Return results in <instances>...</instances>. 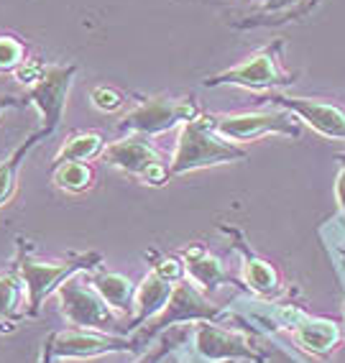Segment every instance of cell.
Listing matches in <instances>:
<instances>
[{
    "label": "cell",
    "instance_id": "6da1fadb",
    "mask_svg": "<svg viewBox=\"0 0 345 363\" xmlns=\"http://www.w3.org/2000/svg\"><path fill=\"white\" fill-rule=\"evenodd\" d=\"M103 261L100 253H79V256H69L64 261H36L31 256V246L28 240L16 238V269H18L21 279L26 284L28 292V318H39L41 307H44L46 297H52L59 286L69 281L74 274L95 269Z\"/></svg>",
    "mask_w": 345,
    "mask_h": 363
},
{
    "label": "cell",
    "instance_id": "7a4b0ae2",
    "mask_svg": "<svg viewBox=\"0 0 345 363\" xmlns=\"http://www.w3.org/2000/svg\"><path fill=\"white\" fill-rule=\"evenodd\" d=\"M243 151L230 146V143L220 141L215 136V128H213V118H195L184 123L182 133H179V141H176L174 159H171L169 177L174 174H187V172H195V169L205 167H215V164L235 162V159H243Z\"/></svg>",
    "mask_w": 345,
    "mask_h": 363
},
{
    "label": "cell",
    "instance_id": "3957f363",
    "mask_svg": "<svg viewBox=\"0 0 345 363\" xmlns=\"http://www.w3.org/2000/svg\"><path fill=\"white\" fill-rule=\"evenodd\" d=\"M136 340L108 335L103 330H85V328H69V330H54L44 340L39 363H54L64 358H95L105 353H123L133 350Z\"/></svg>",
    "mask_w": 345,
    "mask_h": 363
},
{
    "label": "cell",
    "instance_id": "277c9868",
    "mask_svg": "<svg viewBox=\"0 0 345 363\" xmlns=\"http://www.w3.org/2000/svg\"><path fill=\"white\" fill-rule=\"evenodd\" d=\"M59 307L67 323L72 328H85V330H108L115 328V318H113L111 307L95 292V286H85L79 281L69 279L57 289Z\"/></svg>",
    "mask_w": 345,
    "mask_h": 363
},
{
    "label": "cell",
    "instance_id": "5b68a950",
    "mask_svg": "<svg viewBox=\"0 0 345 363\" xmlns=\"http://www.w3.org/2000/svg\"><path fill=\"white\" fill-rule=\"evenodd\" d=\"M103 156L111 167L120 169V172H125L130 177H138L146 184H157L159 187L169 177V169L164 167L159 154L144 138H123V141L111 143L103 151Z\"/></svg>",
    "mask_w": 345,
    "mask_h": 363
},
{
    "label": "cell",
    "instance_id": "8992f818",
    "mask_svg": "<svg viewBox=\"0 0 345 363\" xmlns=\"http://www.w3.org/2000/svg\"><path fill=\"white\" fill-rule=\"evenodd\" d=\"M74 77V67H46L44 74L33 84L26 87V103H33L41 111L44 128L39 130L41 136L54 133V128L62 121L64 100L69 92V84Z\"/></svg>",
    "mask_w": 345,
    "mask_h": 363
},
{
    "label": "cell",
    "instance_id": "52a82bcc",
    "mask_svg": "<svg viewBox=\"0 0 345 363\" xmlns=\"http://www.w3.org/2000/svg\"><path fill=\"white\" fill-rule=\"evenodd\" d=\"M197 118V105L189 100H169V98H151L141 103L136 111H130L123 118L120 128L136 130V133H162L176 123H189Z\"/></svg>",
    "mask_w": 345,
    "mask_h": 363
},
{
    "label": "cell",
    "instance_id": "ba28073f",
    "mask_svg": "<svg viewBox=\"0 0 345 363\" xmlns=\"http://www.w3.org/2000/svg\"><path fill=\"white\" fill-rule=\"evenodd\" d=\"M217 318H220V307L210 305L195 286L189 284V281H184V284L174 286V292H171L166 307H164L154 320H149V328H146V333L138 337V340H146V337L157 335V333L166 330V328L174 323H187V320H217Z\"/></svg>",
    "mask_w": 345,
    "mask_h": 363
},
{
    "label": "cell",
    "instance_id": "9c48e42d",
    "mask_svg": "<svg viewBox=\"0 0 345 363\" xmlns=\"http://www.w3.org/2000/svg\"><path fill=\"white\" fill-rule=\"evenodd\" d=\"M213 128L215 133L233 141H248V138H259L264 133H289L297 136V128L292 121L284 116H271V113H246V116H222L213 118Z\"/></svg>",
    "mask_w": 345,
    "mask_h": 363
},
{
    "label": "cell",
    "instance_id": "30bf717a",
    "mask_svg": "<svg viewBox=\"0 0 345 363\" xmlns=\"http://www.w3.org/2000/svg\"><path fill=\"white\" fill-rule=\"evenodd\" d=\"M195 345L202 356L210 358V361H225V358H241V356L261 361V356L246 343V340L230 335V333L220 330V328H215V325H210V323L197 325Z\"/></svg>",
    "mask_w": 345,
    "mask_h": 363
},
{
    "label": "cell",
    "instance_id": "8fae6325",
    "mask_svg": "<svg viewBox=\"0 0 345 363\" xmlns=\"http://www.w3.org/2000/svg\"><path fill=\"white\" fill-rule=\"evenodd\" d=\"M28 292L21 279L16 264L6 272H0V333H13L16 325L26 315Z\"/></svg>",
    "mask_w": 345,
    "mask_h": 363
},
{
    "label": "cell",
    "instance_id": "7c38bea8",
    "mask_svg": "<svg viewBox=\"0 0 345 363\" xmlns=\"http://www.w3.org/2000/svg\"><path fill=\"white\" fill-rule=\"evenodd\" d=\"M243 84V87H266V84L273 82H284L281 74L273 67V57L268 52L256 54L254 59H248L243 65L233 67V69L222 72L217 77L208 79V84Z\"/></svg>",
    "mask_w": 345,
    "mask_h": 363
},
{
    "label": "cell",
    "instance_id": "4fadbf2b",
    "mask_svg": "<svg viewBox=\"0 0 345 363\" xmlns=\"http://www.w3.org/2000/svg\"><path fill=\"white\" fill-rule=\"evenodd\" d=\"M171 292H174V284L162 279L157 272H151L149 277L141 281V286L136 289V302H133V307H136V318H133V325H130V328H141V325H146L149 320L157 318L159 312L166 307Z\"/></svg>",
    "mask_w": 345,
    "mask_h": 363
},
{
    "label": "cell",
    "instance_id": "5bb4252c",
    "mask_svg": "<svg viewBox=\"0 0 345 363\" xmlns=\"http://www.w3.org/2000/svg\"><path fill=\"white\" fill-rule=\"evenodd\" d=\"M289 105L292 111H297L307 123L317 128L319 133L332 138H345V116L330 105H317V103H305V100H281Z\"/></svg>",
    "mask_w": 345,
    "mask_h": 363
},
{
    "label": "cell",
    "instance_id": "9a60e30c",
    "mask_svg": "<svg viewBox=\"0 0 345 363\" xmlns=\"http://www.w3.org/2000/svg\"><path fill=\"white\" fill-rule=\"evenodd\" d=\"M90 284L95 286V292L108 302L111 310H118V312L133 310L136 289H133L130 279H125V277H120V274L98 272L95 277H90Z\"/></svg>",
    "mask_w": 345,
    "mask_h": 363
},
{
    "label": "cell",
    "instance_id": "2e32d148",
    "mask_svg": "<svg viewBox=\"0 0 345 363\" xmlns=\"http://www.w3.org/2000/svg\"><path fill=\"white\" fill-rule=\"evenodd\" d=\"M39 138H44L41 133H33V136L26 138V143H21L13 154L8 156L6 162H0V208H6L8 202L13 200L16 189H18V172L21 164L26 162L28 151L39 143Z\"/></svg>",
    "mask_w": 345,
    "mask_h": 363
},
{
    "label": "cell",
    "instance_id": "e0dca14e",
    "mask_svg": "<svg viewBox=\"0 0 345 363\" xmlns=\"http://www.w3.org/2000/svg\"><path fill=\"white\" fill-rule=\"evenodd\" d=\"M187 272L195 279V284H200L202 289H215L222 281H228V274L222 272V266L217 264V259L208 256L200 246L189 248L187 251Z\"/></svg>",
    "mask_w": 345,
    "mask_h": 363
},
{
    "label": "cell",
    "instance_id": "ac0fdd59",
    "mask_svg": "<svg viewBox=\"0 0 345 363\" xmlns=\"http://www.w3.org/2000/svg\"><path fill=\"white\" fill-rule=\"evenodd\" d=\"M92 169L85 162H64L57 164V172H54V184L64 192H85L92 187Z\"/></svg>",
    "mask_w": 345,
    "mask_h": 363
},
{
    "label": "cell",
    "instance_id": "d6986e66",
    "mask_svg": "<svg viewBox=\"0 0 345 363\" xmlns=\"http://www.w3.org/2000/svg\"><path fill=\"white\" fill-rule=\"evenodd\" d=\"M100 149H103V138H100L98 133H77V136H72L62 149H59L54 162L57 164L87 162V159H92L95 154H100Z\"/></svg>",
    "mask_w": 345,
    "mask_h": 363
},
{
    "label": "cell",
    "instance_id": "ffe728a7",
    "mask_svg": "<svg viewBox=\"0 0 345 363\" xmlns=\"http://www.w3.org/2000/svg\"><path fill=\"white\" fill-rule=\"evenodd\" d=\"M338 337L335 325L330 323H305L297 328V340L310 350H327Z\"/></svg>",
    "mask_w": 345,
    "mask_h": 363
},
{
    "label": "cell",
    "instance_id": "44dd1931",
    "mask_svg": "<svg viewBox=\"0 0 345 363\" xmlns=\"http://www.w3.org/2000/svg\"><path fill=\"white\" fill-rule=\"evenodd\" d=\"M243 274H246V281L248 286H254L256 292H273L276 289V284H279V279H276V272H273L271 266L266 264V261L261 259H246V266H243Z\"/></svg>",
    "mask_w": 345,
    "mask_h": 363
},
{
    "label": "cell",
    "instance_id": "7402d4cb",
    "mask_svg": "<svg viewBox=\"0 0 345 363\" xmlns=\"http://www.w3.org/2000/svg\"><path fill=\"white\" fill-rule=\"evenodd\" d=\"M26 62V46L13 36H0V72H16Z\"/></svg>",
    "mask_w": 345,
    "mask_h": 363
},
{
    "label": "cell",
    "instance_id": "603a6c76",
    "mask_svg": "<svg viewBox=\"0 0 345 363\" xmlns=\"http://www.w3.org/2000/svg\"><path fill=\"white\" fill-rule=\"evenodd\" d=\"M92 103H95V108H100V111L113 113L123 105V95L118 90H113V87H98V90H92Z\"/></svg>",
    "mask_w": 345,
    "mask_h": 363
},
{
    "label": "cell",
    "instance_id": "cb8c5ba5",
    "mask_svg": "<svg viewBox=\"0 0 345 363\" xmlns=\"http://www.w3.org/2000/svg\"><path fill=\"white\" fill-rule=\"evenodd\" d=\"M154 272L162 277V279H166V281H179L184 277V264L179 259H174V256H162V259L154 264Z\"/></svg>",
    "mask_w": 345,
    "mask_h": 363
},
{
    "label": "cell",
    "instance_id": "d4e9b609",
    "mask_svg": "<svg viewBox=\"0 0 345 363\" xmlns=\"http://www.w3.org/2000/svg\"><path fill=\"white\" fill-rule=\"evenodd\" d=\"M21 105H26V100H18V98H11V95H0V113H6L8 108H21Z\"/></svg>",
    "mask_w": 345,
    "mask_h": 363
},
{
    "label": "cell",
    "instance_id": "484cf974",
    "mask_svg": "<svg viewBox=\"0 0 345 363\" xmlns=\"http://www.w3.org/2000/svg\"><path fill=\"white\" fill-rule=\"evenodd\" d=\"M338 200H340V205H343V210H345V172L340 174V182H338Z\"/></svg>",
    "mask_w": 345,
    "mask_h": 363
},
{
    "label": "cell",
    "instance_id": "4316f807",
    "mask_svg": "<svg viewBox=\"0 0 345 363\" xmlns=\"http://www.w3.org/2000/svg\"><path fill=\"white\" fill-rule=\"evenodd\" d=\"M261 3H271V0H261Z\"/></svg>",
    "mask_w": 345,
    "mask_h": 363
},
{
    "label": "cell",
    "instance_id": "83f0119b",
    "mask_svg": "<svg viewBox=\"0 0 345 363\" xmlns=\"http://www.w3.org/2000/svg\"><path fill=\"white\" fill-rule=\"evenodd\" d=\"M141 363H151V361H149V358H146V361H141Z\"/></svg>",
    "mask_w": 345,
    "mask_h": 363
}]
</instances>
